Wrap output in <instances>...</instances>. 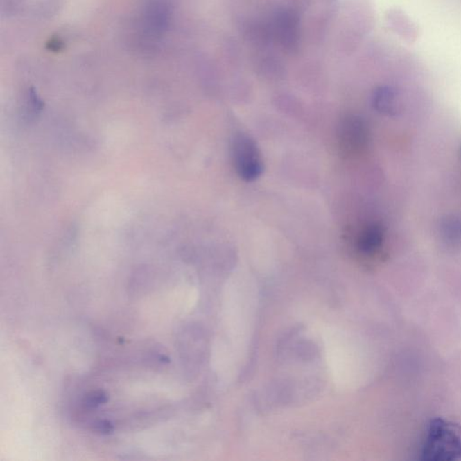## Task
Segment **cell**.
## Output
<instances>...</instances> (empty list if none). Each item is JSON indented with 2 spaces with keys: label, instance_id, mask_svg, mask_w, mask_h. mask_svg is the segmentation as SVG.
<instances>
[{
  "label": "cell",
  "instance_id": "cell-7",
  "mask_svg": "<svg viewBox=\"0 0 461 461\" xmlns=\"http://www.w3.org/2000/svg\"><path fill=\"white\" fill-rule=\"evenodd\" d=\"M440 235L444 243L451 245L461 243V216H450L440 225Z\"/></svg>",
  "mask_w": 461,
  "mask_h": 461
},
{
  "label": "cell",
  "instance_id": "cell-1",
  "mask_svg": "<svg viewBox=\"0 0 461 461\" xmlns=\"http://www.w3.org/2000/svg\"><path fill=\"white\" fill-rule=\"evenodd\" d=\"M421 455L426 461L461 460L460 428L444 419H433L427 427Z\"/></svg>",
  "mask_w": 461,
  "mask_h": 461
},
{
  "label": "cell",
  "instance_id": "cell-8",
  "mask_svg": "<svg viewBox=\"0 0 461 461\" xmlns=\"http://www.w3.org/2000/svg\"><path fill=\"white\" fill-rule=\"evenodd\" d=\"M390 22L393 26V29L399 33L403 37L412 41L417 38V29L412 25L408 17L403 16L401 12H391L390 16Z\"/></svg>",
  "mask_w": 461,
  "mask_h": 461
},
{
  "label": "cell",
  "instance_id": "cell-9",
  "mask_svg": "<svg viewBox=\"0 0 461 461\" xmlns=\"http://www.w3.org/2000/svg\"><path fill=\"white\" fill-rule=\"evenodd\" d=\"M107 394L104 391L96 390L87 394L86 397H84L82 403L86 408L93 409L104 405L107 402Z\"/></svg>",
  "mask_w": 461,
  "mask_h": 461
},
{
  "label": "cell",
  "instance_id": "cell-4",
  "mask_svg": "<svg viewBox=\"0 0 461 461\" xmlns=\"http://www.w3.org/2000/svg\"><path fill=\"white\" fill-rule=\"evenodd\" d=\"M297 18L291 11L283 10L274 19L273 33L283 46L291 50L296 48L298 38Z\"/></svg>",
  "mask_w": 461,
  "mask_h": 461
},
{
  "label": "cell",
  "instance_id": "cell-2",
  "mask_svg": "<svg viewBox=\"0 0 461 461\" xmlns=\"http://www.w3.org/2000/svg\"><path fill=\"white\" fill-rule=\"evenodd\" d=\"M231 150L235 170L243 180L253 182L263 173L260 149L249 135H235L232 141Z\"/></svg>",
  "mask_w": 461,
  "mask_h": 461
},
{
  "label": "cell",
  "instance_id": "cell-6",
  "mask_svg": "<svg viewBox=\"0 0 461 461\" xmlns=\"http://www.w3.org/2000/svg\"><path fill=\"white\" fill-rule=\"evenodd\" d=\"M373 107L378 112L393 116L397 114V92L393 87L388 86L379 87L373 93Z\"/></svg>",
  "mask_w": 461,
  "mask_h": 461
},
{
  "label": "cell",
  "instance_id": "cell-5",
  "mask_svg": "<svg viewBox=\"0 0 461 461\" xmlns=\"http://www.w3.org/2000/svg\"><path fill=\"white\" fill-rule=\"evenodd\" d=\"M383 240L384 230L381 225L370 224L358 234L357 248L363 254L372 255L381 248Z\"/></svg>",
  "mask_w": 461,
  "mask_h": 461
},
{
  "label": "cell",
  "instance_id": "cell-3",
  "mask_svg": "<svg viewBox=\"0 0 461 461\" xmlns=\"http://www.w3.org/2000/svg\"><path fill=\"white\" fill-rule=\"evenodd\" d=\"M339 137L340 146L345 152H360L369 143V128L361 117L348 116L340 123Z\"/></svg>",
  "mask_w": 461,
  "mask_h": 461
},
{
  "label": "cell",
  "instance_id": "cell-10",
  "mask_svg": "<svg viewBox=\"0 0 461 461\" xmlns=\"http://www.w3.org/2000/svg\"><path fill=\"white\" fill-rule=\"evenodd\" d=\"M93 430L101 435H110L114 432V426L110 421L99 420L93 424Z\"/></svg>",
  "mask_w": 461,
  "mask_h": 461
}]
</instances>
